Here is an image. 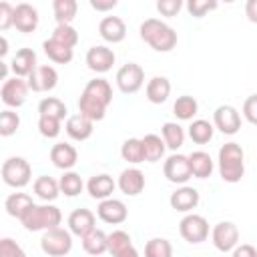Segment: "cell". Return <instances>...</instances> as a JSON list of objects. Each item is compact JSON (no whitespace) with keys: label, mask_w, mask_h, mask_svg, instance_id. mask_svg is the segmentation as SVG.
<instances>
[{"label":"cell","mask_w":257,"mask_h":257,"mask_svg":"<svg viewBox=\"0 0 257 257\" xmlns=\"http://www.w3.org/2000/svg\"><path fill=\"white\" fill-rule=\"evenodd\" d=\"M0 257H26V253L16 241H12L10 237H4L0 241Z\"/></svg>","instance_id":"bcb514c9"},{"label":"cell","mask_w":257,"mask_h":257,"mask_svg":"<svg viewBox=\"0 0 257 257\" xmlns=\"http://www.w3.org/2000/svg\"><path fill=\"white\" fill-rule=\"evenodd\" d=\"M245 155L239 143H225L219 149V175L225 183H239L245 175Z\"/></svg>","instance_id":"7a4b0ae2"},{"label":"cell","mask_w":257,"mask_h":257,"mask_svg":"<svg viewBox=\"0 0 257 257\" xmlns=\"http://www.w3.org/2000/svg\"><path fill=\"white\" fill-rule=\"evenodd\" d=\"M116 185H118V189H120L124 195L137 197V195L143 193V189H145V175H143V171H139V169H135V167L124 169V171L120 173Z\"/></svg>","instance_id":"44dd1931"},{"label":"cell","mask_w":257,"mask_h":257,"mask_svg":"<svg viewBox=\"0 0 257 257\" xmlns=\"http://www.w3.org/2000/svg\"><path fill=\"white\" fill-rule=\"evenodd\" d=\"M243 116L247 118V122L257 124V94H251L245 98L243 102Z\"/></svg>","instance_id":"681fc988"},{"label":"cell","mask_w":257,"mask_h":257,"mask_svg":"<svg viewBox=\"0 0 257 257\" xmlns=\"http://www.w3.org/2000/svg\"><path fill=\"white\" fill-rule=\"evenodd\" d=\"M32 205H34V201H32V197L26 195V193H12V195H8L6 201H4L6 213H8L10 217H16V219H22V215H24Z\"/></svg>","instance_id":"f1b7e54d"},{"label":"cell","mask_w":257,"mask_h":257,"mask_svg":"<svg viewBox=\"0 0 257 257\" xmlns=\"http://www.w3.org/2000/svg\"><path fill=\"white\" fill-rule=\"evenodd\" d=\"M145 92H147V98L153 104H163L171 94V82H169L167 76H153L147 82Z\"/></svg>","instance_id":"cb8c5ba5"},{"label":"cell","mask_w":257,"mask_h":257,"mask_svg":"<svg viewBox=\"0 0 257 257\" xmlns=\"http://www.w3.org/2000/svg\"><path fill=\"white\" fill-rule=\"evenodd\" d=\"M116 56L114 52L108 48V46H102V44H96V46H90L88 52H86V66L92 70V72H108L114 64Z\"/></svg>","instance_id":"5bb4252c"},{"label":"cell","mask_w":257,"mask_h":257,"mask_svg":"<svg viewBox=\"0 0 257 257\" xmlns=\"http://www.w3.org/2000/svg\"><path fill=\"white\" fill-rule=\"evenodd\" d=\"M96 215H98L100 221H104L108 225H120V223L126 221L128 209H126V205L120 199H112L110 197V199H104V201L98 203Z\"/></svg>","instance_id":"4fadbf2b"},{"label":"cell","mask_w":257,"mask_h":257,"mask_svg":"<svg viewBox=\"0 0 257 257\" xmlns=\"http://www.w3.org/2000/svg\"><path fill=\"white\" fill-rule=\"evenodd\" d=\"M245 14L253 24H257V0H247L245 2Z\"/></svg>","instance_id":"f5cc1de1"},{"label":"cell","mask_w":257,"mask_h":257,"mask_svg":"<svg viewBox=\"0 0 257 257\" xmlns=\"http://www.w3.org/2000/svg\"><path fill=\"white\" fill-rule=\"evenodd\" d=\"M62 221V213L58 207L54 205H32L20 219V223L24 225L26 231H48V229H56Z\"/></svg>","instance_id":"3957f363"},{"label":"cell","mask_w":257,"mask_h":257,"mask_svg":"<svg viewBox=\"0 0 257 257\" xmlns=\"http://www.w3.org/2000/svg\"><path fill=\"white\" fill-rule=\"evenodd\" d=\"M20 126V116L18 112H14L12 108H4L0 112V135L2 137H10L18 131Z\"/></svg>","instance_id":"7bdbcfd3"},{"label":"cell","mask_w":257,"mask_h":257,"mask_svg":"<svg viewBox=\"0 0 257 257\" xmlns=\"http://www.w3.org/2000/svg\"><path fill=\"white\" fill-rule=\"evenodd\" d=\"M120 157L126 161V163H143L145 161V153H143V141L141 139H126L120 147Z\"/></svg>","instance_id":"74e56055"},{"label":"cell","mask_w":257,"mask_h":257,"mask_svg":"<svg viewBox=\"0 0 257 257\" xmlns=\"http://www.w3.org/2000/svg\"><path fill=\"white\" fill-rule=\"evenodd\" d=\"M78 4L76 0H54L52 2V12L58 24H70L76 16Z\"/></svg>","instance_id":"d590c367"},{"label":"cell","mask_w":257,"mask_h":257,"mask_svg":"<svg viewBox=\"0 0 257 257\" xmlns=\"http://www.w3.org/2000/svg\"><path fill=\"white\" fill-rule=\"evenodd\" d=\"M50 161H52V165H54L56 169L70 171V169L76 165V161H78V153H76V149H74L72 145H68V143H56V145H52V149H50Z\"/></svg>","instance_id":"ffe728a7"},{"label":"cell","mask_w":257,"mask_h":257,"mask_svg":"<svg viewBox=\"0 0 257 257\" xmlns=\"http://www.w3.org/2000/svg\"><path fill=\"white\" fill-rule=\"evenodd\" d=\"M163 173H165L167 181H171L175 185H185L193 177L191 165H189V157L187 155H179V153L167 157V161L163 165Z\"/></svg>","instance_id":"30bf717a"},{"label":"cell","mask_w":257,"mask_h":257,"mask_svg":"<svg viewBox=\"0 0 257 257\" xmlns=\"http://www.w3.org/2000/svg\"><path fill=\"white\" fill-rule=\"evenodd\" d=\"M10 26H14V6L0 2V30H8Z\"/></svg>","instance_id":"7dc6e473"},{"label":"cell","mask_w":257,"mask_h":257,"mask_svg":"<svg viewBox=\"0 0 257 257\" xmlns=\"http://www.w3.org/2000/svg\"><path fill=\"white\" fill-rule=\"evenodd\" d=\"M58 185H60V193H64L66 197H76V195H80V193H82V187H84L80 175L74 173V171H64V175L60 177Z\"/></svg>","instance_id":"f35d334b"},{"label":"cell","mask_w":257,"mask_h":257,"mask_svg":"<svg viewBox=\"0 0 257 257\" xmlns=\"http://www.w3.org/2000/svg\"><path fill=\"white\" fill-rule=\"evenodd\" d=\"M211 241L215 245L217 251L221 253H229L239 245V229L235 223L231 221H221L213 227L211 231Z\"/></svg>","instance_id":"9c48e42d"},{"label":"cell","mask_w":257,"mask_h":257,"mask_svg":"<svg viewBox=\"0 0 257 257\" xmlns=\"http://www.w3.org/2000/svg\"><path fill=\"white\" fill-rule=\"evenodd\" d=\"M169 203H171V207H173L175 211L189 213V211H193V209L199 205V191H197L195 187L183 185V187H179L175 193H171Z\"/></svg>","instance_id":"ac0fdd59"},{"label":"cell","mask_w":257,"mask_h":257,"mask_svg":"<svg viewBox=\"0 0 257 257\" xmlns=\"http://www.w3.org/2000/svg\"><path fill=\"white\" fill-rule=\"evenodd\" d=\"M78 112L82 116L90 118L92 122H96V120H102L104 118L106 104H102L100 100H96V98H92V96H88V94L82 92L80 98H78Z\"/></svg>","instance_id":"4316f807"},{"label":"cell","mask_w":257,"mask_h":257,"mask_svg":"<svg viewBox=\"0 0 257 257\" xmlns=\"http://www.w3.org/2000/svg\"><path fill=\"white\" fill-rule=\"evenodd\" d=\"M199 110V104L195 100V96H189V94H183L175 100L173 104V112L179 120H193V116L197 114Z\"/></svg>","instance_id":"8d00e7d4"},{"label":"cell","mask_w":257,"mask_h":257,"mask_svg":"<svg viewBox=\"0 0 257 257\" xmlns=\"http://www.w3.org/2000/svg\"><path fill=\"white\" fill-rule=\"evenodd\" d=\"M36 66H38L36 64V52L32 48H20V50H16V54L10 60V68H12L14 76H18V78H24V76L28 78Z\"/></svg>","instance_id":"d6986e66"},{"label":"cell","mask_w":257,"mask_h":257,"mask_svg":"<svg viewBox=\"0 0 257 257\" xmlns=\"http://www.w3.org/2000/svg\"><path fill=\"white\" fill-rule=\"evenodd\" d=\"M114 187H116L114 179H112L110 175H106V173L94 175V177H90L88 183H86L88 195H90L92 199H100V201L110 199V195L114 193Z\"/></svg>","instance_id":"603a6c76"},{"label":"cell","mask_w":257,"mask_h":257,"mask_svg":"<svg viewBox=\"0 0 257 257\" xmlns=\"http://www.w3.org/2000/svg\"><path fill=\"white\" fill-rule=\"evenodd\" d=\"M42 48H44V54H46L52 62H56V64H68V62L72 60V56H74L72 48H68V46L56 42L54 38L44 40V42H42Z\"/></svg>","instance_id":"1f68e13d"},{"label":"cell","mask_w":257,"mask_h":257,"mask_svg":"<svg viewBox=\"0 0 257 257\" xmlns=\"http://www.w3.org/2000/svg\"><path fill=\"white\" fill-rule=\"evenodd\" d=\"M14 26L18 32H34L38 26V10L28 4V2H20L14 6Z\"/></svg>","instance_id":"2e32d148"},{"label":"cell","mask_w":257,"mask_h":257,"mask_svg":"<svg viewBox=\"0 0 257 257\" xmlns=\"http://www.w3.org/2000/svg\"><path fill=\"white\" fill-rule=\"evenodd\" d=\"M189 165H191L193 177H197V179H207L213 173V159L205 151H193L189 155Z\"/></svg>","instance_id":"d4e9b609"},{"label":"cell","mask_w":257,"mask_h":257,"mask_svg":"<svg viewBox=\"0 0 257 257\" xmlns=\"http://www.w3.org/2000/svg\"><path fill=\"white\" fill-rule=\"evenodd\" d=\"M50 38H54L56 42H60V44H64L68 48H74L76 42H78V32H76V28L72 24H56V28H54Z\"/></svg>","instance_id":"60d3db41"},{"label":"cell","mask_w":257,"mask_h":257,"mask_svg":"<svg viewBox=\"0 0 257 257\" xmlns=\"http://www.w3.org/2000/svg\"><path fill=\"white\" fill-rule=\"evenodd\" d=\"M179 233L181 237L191 243V245H199L203 243L207 237H209V223L203 215H197V213H189L181 219L179 223Z\"/></svg>","instance_id":"8992f818"},{"label":"cell","mask_w":257,"mask_h":257,"mask_svg":"<svg viewBox=\"0 0 257 257\" xmlns=\"http://www.w3.org/2000/svg\"><path fill=\"white\" fill-rule=\"evenodd\" d=\"M128 247H133V243H131V235L126 233V231H112V233H108V253L114 257V255H118V253H122V251H126Z\"/></svg>","instance_id":"b9f144b4"},{"label":"cell","mask_w":257,"mask_h":257,"mask_svg":"<svg viewBox=\"0 0 257 257\" xmlns=\"http://www.w3.org/2000/svg\"><path fill=\"white\" fill-rule=\"evenodd\" d=\"M6 52H8V40L2 36L0 38V56H6Z\"/></svg>","instance_id":"11a10c76"},{"label":"cell","mask_w":257,"mask_h":257,"mask_svg":"<svg viewBox=\"0 0 257 257\" xmlns=\"http://www.w3.org/2000/svg\"><path fill=\"white\" fill-rule=\"evenodd\" d=\"M82 249L92 257L106 253L108 251V235L100 229L90 231L86 237H82Z\"/></svg>","instance_id":"f546056e"},{"label":"cell","mask_w":257,"mask_h":257,"mask_svg":"<svg viewBox=\"0 0 257 257\" xmlns=\"http://www.w3.org/2000/svg\"><path fill=\"white\" fill-rule=\"evenodd\" d=\"M213 133H215V126H213L209 120H205V118H197V120H193V122L189 124V137H191V141L197 143V145L209 143V141L213 139Z\"/></svg>","instance_id":"e575fe53"},{"label":"cell","mask_w":257,"mask_h":257,"mask_svg":"<svg viewBox=\"0 0 257 257\" xmlns=\"http://www.w3.org/2000/svg\"><path fill=\"white\" fill-rule=\"evenodd\" d=\"M181 8H183V2L181 0H159L157 2V10L163 16H177Z\"/></svg>","instance_id":"c3c4849f"},{"label":"cell","mask_w":257,"mask_h":257,"mask_svg":"<svg viewBox=\"0 0 257 257\" xmlns=\"http://www.w3.org/2000/svg\"><path fill=\"white\" fill-rule=\"evenodd\" d=\"M66 104L56 98V96H46L38 102V114L40 116H52V118H58V120H64L66 116Z\"/></svg>","instance_id":"836d02e7"},{"label":"cell","mask_w":257,"mask_h":257,"mask_svg":"<svg viewBox=\"0 0 257 257\" xmlns=\"http://www.w3.org/2000/svg\"><path fill=\"white\" fill-rule=\"evenodd\" d=\"M0 175H2V181L8 185V187H14V189H22L30 183L32 179V167L26 159L22 157H10L2 163V169H0Z\"/></svg>","instance_id":"277c9868"},{"label":"cell","mask_w":257,"mask_h":257,"mask_svg":"<svg viewBox=\"0 0 257 257\" xmlns=\"http://www.w3.org/2000/svg\"><path fill=\"white\" fill-rule=\"evenodd\" d=\"M161 135H163V141H165L167 149H171V151L181 149L183 143H185V131L179 122H171V120L165 122L163 128H161Z\"/></svg>","instance_id":"d6a6232c"},{"label":"cell","mask_w":257,"mask_h":257,"mask_svg":"<svg viewBox=\"0 0 257 257\" xmlns=\"http://www.w3.org/2000/svg\"><path fill=\"white\" fill-rule=\"evenodd\" d=\"M116 86L124 94H135L145 84V70L137 62H126L116 70Z\"/></svg>","instance_id":"52a82bcc"},{"label":"cell","mask_w":257,"mask_h":257,"mask_svg":"<svg viewBox=\"0 0 257 257\" xmlns=\"http://www.w3.org/2000/svg\"><path fill=\"white\" fill-rule=\"evenodd\" d=\"M82 92L92 96V98H96V100H100L106 106L112 102V86H110V82L106 78H92V80H88Z\"/></svg>","instance_id":"484cf974"},{"label":"cell","mask_w":257,"mask_h":257,"mask_svg":"<svg viewBox=\"0 0 257 257\" xmlns=\"http://www.w3.org/2000/svg\"><path fill=\"white\" fill-rule=\"evenodd\" d=\"M28 82L24 78H18V76H12L8 80L2 82V88H0V98L2 102L8 106V108H18L26 102L28 98Z\"/></svg>","instance_id":"ba28073f"},{"label":"cell","mask_w":257,"mask_h":257,"mask_svg":"<svg viewBox=\"0 0 257 257\" xmlns=\"http://www.w3.org/2000/svg\"><path fill=\"white\" fill-rule=\"evenodd\" d=\"M90 6L98 12H106V10H112L116 6V0H106V2H100V0H90Z\"/></svg>","instance_id":"816d5d0a"},{"label":"cell","mask_w":257,"mask_h":257,"mask_svg":"<svg viewBox=\"0 0 257 257\" xmlns=\"http://www.w3.org/2000/svg\"><path fill=\"white\" fill-rule=\"evenodd\" d=\"M32 189H34V195H36L38 199H42L44 203L54 201V199L58 197V193H60V185H58V181H54V179L48 177V175L38 177V179L34 181Z\"/></svg>","instance_id":"4dcf8cb0"},{"label":"cell","mask_w":257,"mask_h":257,"mask_svg":"<svg viewBox=\"0 0 257 257\" xmlns=\"http://www.w3.org/2000/svg\"><path fill=\"white\" fill-rule=\"evenodd\" d=\"M141 38L157 52H169L177 46V32L159 18H147L141 28Z\"/></svg>","instance_id":"6da1fadb"},{"label":"cell","mask_w":257,"mask_h":257,"mask_svg":"<svg viewBox=\"0 0 257 257\" xmlns=\"http://www.w3.org/2000/svg\"><path fill=\"white\" fill-rule=\"evenodd\" d=\"M145 257H173V245L169 239L155 237L145 245Z\"/></svg>","instance_id":"ab89813d"},{"label":"cell","mask_w":257,"mask_h":257,"mask_svg":"<svg viewBox=\"0 0 257 257\" xmlns=\"http://www.w3.org/2000/svg\"><path fill=\"white\" fill-rule=\"evenodd\" d=\"M60 122L62 120L52 118V116H40L38 118V131L46 139H56L60 135Z\"/></svg>","instance_id":"ee69618b"},{"label":"cell","mask_w":257,"mask_h":257,"mask_svg":"<svg viewBox=\"0 0 257 257\" xmlns=\"http://www.w3.org/2000/svg\"><path fill=\"white\" fill-rule=\"evenodd\" d=\"M96 217L90 209H74L68 215V231L76 237H86L90 231H94L96 227Z\"/></svg>","instance_id":"9a60e30c"},{"label":"cell","mask_w":257,"mask_h":257,"mask_svg":"<svg viewBox=\"0 0 257 257\" xmlns=\"http://www.w3.org/2000/svg\"><path fill=\"white\" fill-rule=\"evenodd\" d=\"M40 247L50 257H64L72 249V233L62 227L48 229V231H44V235L40 239Z\"/></svg>","instance_id":"5b68a950"},{"label":"cell","mask_w":257,"mask_h":257,"mask_svg":"<svg viewBox=\"0 0 257 257\" xmlns=\"http://www.w3.org/2000/svg\"><path fill=\"white\" fill-rule=\"evenodd\" d=\"M92 126H94V122L78 112V114H72V116L66 118L64 131H66V135H68L72 141H86V139H90V135H92V131H94Z\"/></svg>","instance_id":"7402d4cb"},{"label":"cell","mask_w":257,"mask_h":257,"mask_svg":"<svg viewBox=\"0 0 257 257\" xmlns=\"http://www.w3.org/2000/svg\"><path fill=\"white\" fill-rule=\"evenodd\" d=\"M98 34L110 42V44H116V42H122L124 36H126V24L122 18L118 16H104L100 22H98Z\"/></svg>","instance_id":"e0dca14e"},{"label":"cell","mask_w":257,"mask_h":257,"mask_svg":"<svg viewBox=\"0 0 257 257\" xmlns=\"http://www.w3.org/2000/svg\"><path fill=\"white\" fill-rule=\"evenodd\" d=\"M213 124L223 135H235L241 128V114L231 104H221L213 112Z\"/></svg>","instance_id":"7c38bea8"},{"label":"cell","mask_w":257,"mask_h":257,"mask_svg":"<svg viewBox=\"0 0 257 257\" xmlns=\"http://www.w3.org/2000/svg\"><path fill=\"white\" fill-rule=\"evenodd\" d=\"M215 8H217V2L215 0H189L187 2V10L195 18H203L207 12H211Z\"/></svg>","instance_id":"f6af8a7d"},{"label":"cell","mask_w":257,"mask_h":257,"mask_svg":"<svg viewBox=\"0 0 257 257\" xmlns=\"http://www.w3.org/2000/svg\"><path fill=\"white\" fill-rule=\"evenodd\" d=\"M32 92H48L58 84V72L50 64H40L32 70V74L26 78Z\"/></svg>","instance_id":"8fae6325"},{"label":"cell","mask_w":257,"mask_h":257,"mask_svg":"<svg viewBox=\"0 0 257 257\" xmlns=\"http://www.w3.org/2000/svg\"><path fill=\"white\" fill-rule=\"evenodd\" d=\"M231 257H257V249L249 243H241L231 251Z\"/></svg>","instance_id":"f907efd6"},{"label":"cell","mask_w":257,"mask_h":257,"mask_svg":"<svg viewBox=\"0 0 257 257\" xmlns=\"http://www.w3.org/2000/svg\"><path fill=\"white\" fill-rule=\"evenodd\" d=\"M141 141H143V153H145V161L147 163H157V161H161L165 157L167 145H165L163 137L151 133V135H145Z\"/></svg>","instance_id":"83f0119b"},{"label":"cell","mask_w":257,"mask_h":257,"mask_svg":"<svg viewBox=\"0 0 257 257\" xmlns=\"http://www.w3.org/2000/svg\"><path fill=\"white\" fill-rule=\"evenodd\" d=\"M114 257H139V251H137L135 247H128L126 251H122V253H118V255H114Z\"/></svg>","instance_id":"db71d44e"}]
</instances>
